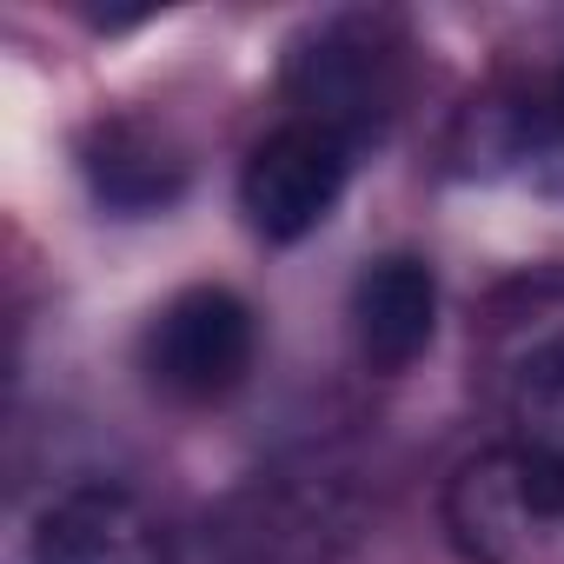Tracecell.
Segmentation results:
<instances>
[{
	"label": "cell",
	"instance_id": "cell-1",
	"mask_svg": "<svg viewBox=\"0 0 564 564\" xmlns=\"http://www.w3.org/2000/svg\"><path fill=\"white\" fill-rule=\"evenodd\" d=\"M445 531L465 564H564V465L505 438L445 478Z\"/></svg>",
	"mask_w": 564,
	"mask_h": 564
},
{
	"label": "cell",
	"instance_id": "cell-2",
	"mask_svg": "<svg viewBox=\"0 0 564 564\" xmlns=\"http://www.w3.org/2000/svg\"><path fill=\"white\" fill-rule=\"evenodd\" d=\"M352 166H359L352 133H339L313 113H286L272 133L252 140V153L239 166V213L259 239L293 246L333 219V206L352 186Z\"/></svg>",
	"mask_w": 564,
	"mask_h": 564
},
{
	"label": "cell",
	"instance_id": "cell-4",
	"mask_svg": "<svg viewBox=\"0 0 564 564\" xmlns=\"http://www.w3.org/2000/svg\"><path fill=\"white\" fill-rule=\"evenodd\" d=\"M28 564H173V544L133 491L74 485L34 518Z\"/></svg>",
	"mask_w": 564,
	"mask_h": 564
},
{
	"label": "cell",
	"instance_id": "cell-6",
	"mask_svg": "<svg viewBox=\"0 0 564 564\" xmlns=\"http://www.w3.org/2000/svg\"><path fill=\"white\" fill-rule=\"evenodd\" d=\"M505 412L511 438L564 465V326H544L518 346L511 379H505Z\"/></svg>",
	"mask_w": 564,
	"mask_h": 564
},
{
	"label": "cell",
	"instance_id": "cell-7",
	"mask_svg": "<svg viewBox=\"0 0 564 564\" xmlns=\"http://www.w3.org/2000/svg\"><path fill=\"white\" fill-rule=\"evenodd\" d=\"M557 120H564V87H557Z\"/></svg>",
	"mask_w": 564,
	"mask_h": 564
},
{
	"label": "cell",
	"instance_id": "cell-5",
	"mask_svg": "<svg viewBox=\"0 0 564 564\" xmlns=\"http://www.w3.org/2000/svg\"><path fill=\"white\" fill-rule=\"evenodd\" d=\"M438 333V279L412 252H386L352 286V346L372 372H405Z\"/></svg>",
	"mask_w": 564,
	"mask_h": 564
},
{
	"label": "cell",
	"instance_id": "cell-3",
	"mask_svg": "<svg viewBox=\"0 0 564 564\" xmlns=\"http://www.w3.org/2000/svg\"><path fill=\"white\" fill-rule=\"evenodd\" d=\"M259 359V319L232 286L173 293L140 333V372L173 405H219Z\"/></svg>",
	"mask_w": 564,
	"mask_h": 564
}]
</instances>
